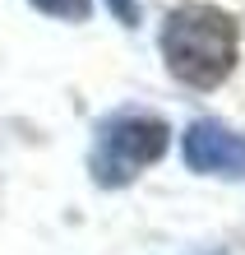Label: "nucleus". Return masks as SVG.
Segmentation results:
<instances>
[{"instance_id":"obj_2","label":"nucleus","mask_w":245,"mask_h":255,"mask_svg":"<svg viewBox=\"0 0 245 255\" xmlns=\"http://www.w3.org/2000/svg\"><path fill=\"white\" fill-rule=\"evenodd\" d=\"M166 148V126L158 116H116L111 126H102L88 172L97 186H130L148 162H158Z\"/></svg>"},{"instance_id":"obj_5","label":"nucleus","mask_w":245,"mask_h":255,"mask_svg":"<svg viewBox=\"0 0 245 255\" xmlns=\"http://www.w3.org/2000/svg\"><path fill=\"white\" fill-rule=\"evenodd\" d=\"M106 5H111V14H116L120 23H134V19H139V9H134V0H106Z\"/></svg>"},{"instance_id":"obj_3","label":"nucleus","mask_w":245,"mask_h":255,"mask_svg":"<svg viewBox=\"0 0 245 255\" xmlns=\"http://www.w3.org/2000/svg\"><path fill=\"white\" fill-rule=\"evenodd\" d=\"M185 162L204 176H232L245 181V134L222 130L218 121H199L185 130Z\"/></svg>"},{"instance_id":"obj_1","label":"nucleus","mask_w":245,"mask_h":255,"mask_svg":"<svg viewBox=\"0 0 245 255\" xmlns=\"http://www.w3.org/2000/svg\"><path fill=\"white\" fill-rule=\"evenodd\" d=\"M166 70L190 88H218L236 65V23L213 5H185L162 28Z\"/></svg>"},{"instance_id":"obj_4","label":"nucleus","mask_w":245,"mask_h":255,"mask_svg":"<svg viewBox=\"0 0 245 255\" xmlns=\"http://www.w3.org/2000/svg\"><path fill=\"white\" fill-rule=\"evenodd\" d=\"M33 5L42 14H51V19H65V23L88 19V0H33Z\"/></svg>"}]
</instances>
